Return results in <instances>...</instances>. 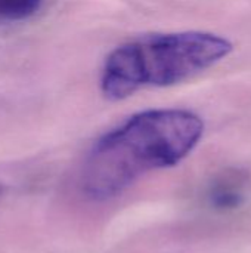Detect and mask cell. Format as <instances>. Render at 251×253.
<instances>
[{
	"mask_svg": "<svg viewBox=\"0 0 251 253\" xmlns=\"http://www.w3.org/2000/svg\"><path fill=\"white\" fill-rule=\"evenodd\" d=\"M43 0H0V24H13L33 16Z\"/></svg>",
	"mask_w": 251,
	"mask_h": 253,
	"instance_id": "3",
	"label": "cell"
},
{
	"mask_svg": "<svg viewBox=\"0 0 251 253\" xmlns=\"http://www.w3.org/2000/svg\"><path fill=\"white\" fill-rule=\"evenodd\" d=\"M1 191H3V190H1V184H0V197H1Z\"/></svg>",
	"mask_w": 251,
	"mask_h": 253,
	"instance_id": "4",
	"label": "cell"
},
{
	"mask_svg": "<svg viewBox=\"0 0 251 253\" xmlns=\"http://www.w3.org/2000/svg\"><path fill=\"white\" fill-rule=\"evenodd\" d=\"M203 132V120L188 110L138 113L95 144L81 172V190L92 200L112 199L142 175L182 162Z\"/></svg>",
	"mask_w": 251,
	"mask_h": 253,
	"instance_id": "1",
	"label": "cell"
},
{
	"mask_svg": "<svg viewBox=\"0 0 251 253\" xmlns=\"http://www.w3.org/2000/svg\"><path fill=\"white\" fill-rule=\"evenodd\" d=\"M231 50L229 40L212 33L143 36L111 52L101 87L108 99L118 101L142 87L172 86L213 67Z\"/></svg>",
	"mask_w": 251,
	"mask_h": 253,
	"instance_id": "2",
	"label": "cell"
}]
</instances>
